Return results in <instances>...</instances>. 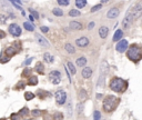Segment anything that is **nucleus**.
<instances>
[{"instance_id": "nucleus-1", "label": "nucleus", "mask_w": 142, "mask_h": 120, "mask_svg": "<svg viewBox=\"0 0 142 120\" xmlns=\"http://www.w3.org/2000/svg\"><path fill=\"white\" fill-rule=\"evenodd\" d=\"M126 57L133 62H138L142 59V48L136 43H133L126 49Z\"/></svg>"}, {"instance_id": "nucleus-2", "label": "nucleus", "mask_w": 142, "mask_h": 120, "mask_svg": "<svg viewBox=\"0 0 142 120\" xmlns=\"http://www.w3.org/2000/svg\"><path fill=\"white\" fill-rule=\"evenodd\" d=\"M110 88L112 91L114 92H119V93H122L124 92L128 88V82L126 80L122 78H119V77H114L111 79L110 81Z\"/></svg>"}, {"instance_id": "nucleus-3", "label": "nucleus", "mask_w": 142, "mask_h": 120, "mask_svg": "<svg viewBox=\"0 0 142 120\" xmlns=\"http://www.w3.org/2000/svg\"><path fill=\"white\" fill-rule=\"evenodd\" d=\"M119 102H120V99L117 98L115 96L109 94L103 99V110L105 112H112L113 110H115V108L118 107Z\"/></svg>"}, {"instance_id": "nucleus-4", "label": "nucleus", "mask_w": 142, "mask_h": 120, "mask_svg": "<svg viewBox=\"0 0 142 120\" xmlns=\"http://www.w3.org/2000/svg\"><path fill=\"white\" fill-rule=\"evenodd\" d=\"M129 14L131 15V17L133 18V20L138 19L139 17L142 15V4H136L129 10Z\"/></svg>"}, {"instance_id": "nucleus-5", "label": "nucleus", "mask_w": 142, "mask_h": 120, "mask_svg": "<svg viewBox=\"0 0 142 120\" xmlns=\"http://www.w3.org/2000/svg\"><path fill=\"white\" fill-rule=\"evenodd\" d=\"M49 80L53 83V85H59L61 81V73L58 70H53L49 73Z\"/></svg>"}, {"instance_id": "nucleus-6", "label": "nucleus", "mask_w": 142, "mask_h": 120, "mask_svg": "<svg viewBox=\"0 0 142 120\" xmlns=\"http://www.w3.org/2000/svg\"><path fill=\"white\" fill-rule=\"evenodd\" d=\"M56 101H57V103L58 104H64L66 103V101H67V93H66V91L64 90H58L56 92Z\"/></svg>"}, {"instance_id": "nucleus-7", "label": "nucleus", "mask_w": 142, "mask_h": 120, "mask_svg": "<svg viewBox=\"0 0 142 120\" xmlns=\"http://www.w3.org/2000/svg\"><path fill=\"white\" fill-rule=\"evenodd\" d=\"M9 30V34L11 36H14V37H20L21 36V28L18 26L17 24H11L8 28Z\"/></svg>"}, {"instance_id": "nucleus-8", "label": "nucleus", "mask_w": 142, "mask_h": 120, "mask_svg": "<svg viewBox=\"0 0 142 120\" xmlns=\"http://www.w3.org/2000/svg\"><path fill=\"white\" fill-rule=\"evenodd\" d=\"M36 39H37V42L39 43L40 46H42V47H49V46H50V43L48 42V40L39 34H36Z\"/></svg>"}, {"instance_id": "nucleus-9", "label": "nucleus", "mask_w": 142, "mask_h": 120, "mask_svg": "<svg viewBox=\"0 0 142 120\" xmlns=\"http://www.w3.org/2000/svg\"><path fill=\"white\" fill-rule=\"evenodd\" d=\"M132 22H133V18L131 17V15L129 14V11H128V14L125 15L124 19H123V21H122V25H123V27H124V29H128V28L131 26Z\"/></svg>"}, {"instance_id": "nucleus-10", "label": "nucleus", "mask_w": 142, "mask_h": 120, "mask_svg": "<svg viewBox=\"0 0 142 120\" xmlns=\"http://www.w3.org/2000/svg\"><path fill=\"white\" fill-rule=\"evenodd\" d=\"M128 49V41L126 40H121L120 42L117 45V51L118 52H124Z\"/></svg>"}, {"instance_id": "nucleus-11", "label": "nucleus", "mask_w": 142, "mask_h": 120, "mask_svg": "<svg viewBox=\"0 0 142 120\" xmlns=\"http://www.w3.org/2000/svg\"><path fill=\"white\" fill-rule=\"evenodd\" d=\"M76 45L78 46V47H81V48L87 47V46L89 45V39H88L87 37H81V38H79V39L76 40Z\"/></svg>"}, {"instance_id": "nucleus-12", "label": "nucleus", "mask_w": 142, "mask_h": 120, "mask_svg": "<svg viewBox=\"0 0 142 120\" xmlns=\"http://www.w3.org/2000/svg\"><path fill=\"white\" fill-rule=\"evenodd\" d=\"M119 14H120V11H119L118 8H111L109 11H108L107 17L110 18V19H114V18H117L119 16Z\"/></svg>"}, {"instance_id": "nucleus-13", "label": "nucleus", "mask_w": 142, "mask_h": 120, "mask_svg": "<svg viewBox=\"0 0 142 120\" xmlns=\"http://www.w3.org/2000/svg\"><path fill=\"white\" fill-rule=\"evenodd\" d=\"M91 75H92V69L90 67H86L82 70V77L84 79H89L91 77Z\"/></svg>"}, {"instance_id": "nucleus-14", "label": "nucleus", "mask_w": 142, "mask_h": 120, "mask_svg": "<svg viewBox=\"0 0 142 120\" xmlns=\"http://www.w3.org/2000/svg\"><path fill=\"white\" fill-rule=\"evenodd\" d=\"M123 37V31L121 29H118L115 30L114 35H113V41H119L120 39H122Z\"/></svg>"}, {"instance_id": "nucleus-15", "label": "nucleus", "mask_w": 142, "mask_h": 120, "mask_svg": "<svg viewBox=\"0 0 142 120\" xmlns=\"http://www.w3.org/2000/svg\"><path fill=\"white\" fill-rule=\"evenodd\" d=\"M69 26H70L72 30H81L82 29V25L78 21H71Z\"/></svg>"}, {"instance_id": "nucleus-16", "label": "nucleus", "mask_w": 142, "mask_h": 120, "mask_svg": "<svg viewBox=\"0 0 142 120\" xmlns=\"http://www.w3.org/2000/svg\"><path fill=\"white\" fill-rule=\"evenodd\" d=\"M108 34H109V29H108V27L103 26L99 29V35H100V37L101 38H107Z\"/></svg>"}, {"instance_id": "nucleus-17", "label": "nucleus", "mask_w": 142, "mask_h": 120, "mask_svg": "<svg viewBox=\"0 0 142 120\" xmlns=\"http://www.w3.org/2000/svg\"><path fill=\"white\" fill-rule=\"evenodd\" d=\"M43 59H45L46 62H48V63H52V62H53V60H55V58H53V56H52V55H50L49 52H46L45 55H43Z\"/></svg>"}, {"instance_id": "nucleus-18", "label": "nucleus", "mask_w": 142, "mask_h": 120, "mask_svg": "<svg viewBox=\"0 0 142 120\" xmlns=\"http://www.w3.org/2000/svg\"><path fill=\"white\" fill-rule=\"evenodd\" d=\"M88 98V93L84 89H80L79 90V99L80 101H84Z\"/></svg>"}, {"instance_id": "nucleus-19", "label": "nucleus", "mask_w": 142, "mask_h": 120, "mask_svg": "<svg viewBox=\"0 0 142 120\" xmlns=\"http://www.w3.org/2000/svg\"><path fill=\"white\" fill-rule=\"evenodd\" d=\"M36 71H37L39 75H43V73H45V66L41 62H38L37 66H36Z\"/></svg>"}, {"instance_id": "nucleus-20", "label": "nucleus", "mask_w": 142, "mask_h": 120, "mask_svg": "<svg viewBox=\"0 0 142 120\" xmlns=\"http://www.w3.org/2000/svg\"><path fill=\"white\" fill-rule=\"evenodd\" d=\"M76 63H77V66H79V67H83V66H86L87 65L86 57H80V58H78L77 61H76Z\"/></svg>"}, {"instance_id": "nucleus-21", "label": "nucleus", "mask_w": 142, "mask_h": 120, "mask_svg": "<svg viewBox=\"0 0 142 120\" xmlns=\"http://www.w3.org/2000/svg\"><path fill=\"white\" fill-rule=\"evenodd\" d=\"M104 81H105V75H100L99 79H98V82H97V86L98 87H103L104 86Z\"/></svg>"}, {"instance_id": "nucleus-22", "label": "nucleus", "mask_w": 142, "mask_h": 120, "mask_svg": "<svg viewBox=\"0 0 142 120\" xmlns=\"http://www.w3.org/2000/svg\"><path fill=\"white\" fill-rule=\"evenodd\" d=\"M67 69L70 71L71 75H74V73H76V68H74L73 63L70 62V61H68V62H67Z\"/></svg>"}, {"instance_id": "nucleus-23", "label": "nucleus", "mask_w": 142, "mask_h": 120, "mask_svg": "<svg viewBox=\"0 0 142 120\" xmlns=\"http://www.w3.org/2000/svg\"><path fill=\"white\" fill-rule=\"evenodd\" d=\"M87 5V0H76V6L78 7L79 9L84 8Z\"/></svg>"}, {"instance_id": "nucleus-24", "label": "nucleus", "mask_w": 142, "mask_h": 120, "mask_svg": "<svg viewBox=\"0 0 142 120\" xmlns=\"http://www.w3.org/2000/svg\"><path fill=\"white\" fill-rule=\"evenodd\" d=\"M64 49H66L67 52H69V53H74V52H76V49L73 48V46H72L71 43H66Z\"/></svg>"}, {"instance_id": "nucleus-25", "label": "nucleus", "mask_w": 142, "mask_h": 120, "mask_svg": "<svg viewBox=\"0 0 142 120\" xmlns=\"http://www.w3.org/2000/svg\"><path fill=\"white\" fill-rule=\"evenodd\" d=\"M108 70V63L107 61H102L101 62V67H100V72L102 73V75H104L105 72H107Z\"/></svg>"}, {"instance_id": "nucleus-26", "label": "nucleus", "mask_w": 142, "mask_h": 120, "mask_svg": "<svg viewBox=\"0 0 142 120\" xmlns=\"http://www.w3.org/2000/svg\"><path fill=\"white\" fill-rule=\"evenodd\" d=\"M37 83H38V78L36 77V76H31V77L29 78L28 85H30V86H36Z\"/></svg>"}, {"instance_id": "nucleus-27", "label": "nucleus", "mask_w": 142, "mask_h": 120, "mask_svg": "<svg viewBox=\"0 0 142 120\" xmlns=\"http://www.w3.org/2000/svg\"><path fill=\"white\" fill-rule=\"evenodd\" d=\"M24 27H25L26 30H28V31H33V30H35V27H33L30 22H24Z\"/></svg>"}, {"instance_id": "nucleus-28", "label": "nucleus", "mask_w": 142, "mask_h": 120, "mask_svg": "<svg viewBox=\"0 0 142 120\" xmlns=\"http://www.w3.org/2000/svg\"><path fill=\"white\" fill-rule=\"evenodd\" d=\"M52 12H53V15H55V16H57V17L63 16V11H62L61 9H59V8H53Z\"/></svg>"}, {"instance_id": "nucleus-29", "label": "nucleus", "mask_w": 142, "mask_h": 120, "mask_svg": "<svg viewBox=\"0 0 142 120\" xmlns=\"http://www.w3.org/2000/svg\"><path fill=\"white\" fill-rule=\"evenodd\" d=\"M69 16L70 17H78V16H80V11L77 9H71L70 11H69Z\"/></svg>"}, {"instance_id": "nucleus-30", "label": "nucleus", "mask_w": 142, "mask_h": 120, "mask_svg": "<svg viewBox=\"0 0 142 120\" xmlns=\"http://www.w3.org/2000/svg\"><path fill=\"white\" fill-rule=\"evenodd\" d=\"M35 98V93L30 92V91H27V92H25V99L26 100H31V99Z\"/></svg>"}, {"instance_id": "nucleus-31", "label": "nucleus", "mask_w": 142, "mask_h": 120, "mask_svg": "<svg viewBox=\"0 0 142 120\" xmlns=\"http://www.w3.org/2000/svg\"><path fill=\"white\" fill-rule=\"evenodd\" d=\"M15 52H16V51H15L14 47H9L8 49H6V50H5V53H6V55L8 56V57H10V56H12Z\"/></svg>"}, {"instance_id": "nucleus-32", "label": "nucleus", "mask_w": 142, "mask_h": 120, "mask_svg": "<svg viewBox=\"0 0 142 120\" xmlns=\"http://www.w3.org/2000/svg\"><path fill=\"white\" fill-rule=\"evenodd\" d=\"M7 19H8V17H7L6 15H5V14H0V24H6Z\"/></svg>"}, {"instance_id": "nucleus-33", "label": "nucleus", "mask_w": 142, "mask_h": 120, "mask_svg": "<svg viewBox=\"0 0 142 120\" xmlns=\"http://www.w3.org/2000/svg\"><path fill=\"white\" fill-rule=\"evenodd\" d=\"M62 118H63V114L61 112H56L55 116H53V119L55 120H62Z\"/></svg>"}, {"instance_id": "nucleus-34", "label": "nucleus", "mask_w": 142, "mask_h": 120, "mask_svg": "<svg viewBox=\"0 0 142 120\" xmlns=\"http://www.w3.org/2000/svg\"><path fill=\"white\" fill-rule=\"evenodd\" d=\"M58 4L60 6H68L70 4V0H58Z\"/></svg>"}, {"instance_id": "nucleus-35", "label": "nucleus", "mask_w": 142, "mask_h": 120, "mask_svg": "<svg viewBox=\"0 0 142 120\" xmlns=\"http://www.w3.org/2000/svg\"><path fill=\"white\" fill-rule=\"evenodd\" d=\"M100 118H101V113H100V111L95 110L94 113H93V120H100Z\"/></svg>"}, {"instance_id": "nucleus-36", "label": "nucleus", "mask_w": 142, "mask_h": 120, "mask_svg": "<svg viewBox=\"0 0 142 120\" xmlns=\"http://www.w3.org/2000/svg\"><path fill=\"white\" fill-rule=\"evenodd\" d=\"M29 113V110H28V108H22L21 110H20V112H19V114L20 116H27V114Z\"/></svg>"}, {"instance_id": "nucleus-37", "label": "nucleus", "mask_w": 142, "mask_h": 120, "mask_svg": "<svg viewBox=\"0 0 142 120\" xmlns=\"http://www.w3.org/2000/svg\"><path fill=\"white\" fill-rule=\"evenodd\" d=\"M101 8H102V5H97V6L91 8V12H95V11H98V10H100Z\"/></svg>"}, {"instance_id": "nucleus-38", "label": "nucleus", "mask_w": 142, "mask_h": 120, "mask_svg": "<svg viewBox=\"0 0 142 120\" xmlns=\"http://www.w3.org/2000/svg\"><path fill=\"white\" fill-rule=\"evenodd\" d=\"M29 11L31 12V14H32V16L35 17L36 19H39V15H38V12L36 11V10H33V9H31V8H30V9H29Z\"/></svg>"}, {"instance_id": "nucleus-39", "label": "nucleus", "mask_w": 142, "mask_h": 120, "mask_svg": "<svg viewBox=\"0 0 142 120\" xmlns=\"http://www.w3.org/2000/svg\"><path fill=\"white\" fill-rule=\"evenodd\" d=\"M30 72H31V70H30L29 68H27V69H25V70H24V72H22V76H24V77H27V76H29Z\"/></svg>"}, {"instance_id": "nucleus-40", "label": "nucleus", "mask_w": 142, "mask_h": 120, "mask_svg": "<svg viewBox=\"0 0 142 120\" xmlns=\"http://www.w3.org/2000/svg\"><path fill=\"white\" fill-rule=\"evenodd\" d=\"M11 120H19V114H17V113L11 114Z\"/></svg>"}, {"instance_id": "nucleus-41", "label": "nucleus", "mask_w": 142, "mask_h": 120, "mask_svg": "<svg viewBox=\"0 0 142 120\" xmlns=\"http://www.w3.org/2000/svg\"><path fill=\"white\" fill-rule=\"evenodd\" d=\"M40 29H41V31L45 32V34H46V32H48V31H49V28H48V27H45V26H42V27L40 28Z\"/></svg>"}, {"instance_id": "nucleus-42", "label": "nucleus", "mask_w": 142, "mask_h": 120, "mask_svg": "<svg viewBox=\"0 0 142 120\" xmlns=\"http://www.w3.org/2000/svg\"><path fill=\"white\" fill-rule=\"evenodd\" d=\"M5 37H6V32L0 29V39H2V38H5Z\"/></svg>"}, {"instance_id": "nucleus-43", "label": "nucleus", "mask_w": 142, "mask_h": 120, "mask_svg": "<svg viewBox=\"0 0 142 120\" xmlns=\"http://www.w3.org/2000/svg\"><path fill=\"white\" fill-rule=\"evenodd\" d=\"M32 59H33V58H29V59H28V60H26V61H25V63H24V65H25V66L30 65V62H31V61H32Z\"/></svg>"}, {"instance_id": "nucleus-44", "label": "nucleus", "mask_w": 142, "mask_h": 120, "mask_svg": "<svg viewBox=\"0 0 142 120\" xmlns=\"http://www.w3.org/2000/svg\"><path fill=\"white\" fill-rule=\"evenodd\" d=\"M12 4H16V5H22L21 4V0H10Z\"/></svg>"}, {"instance_id": "nucleus-45", "label": "nucleus", "mask_w": 142, "mask_h": 120, "mask_svg": "<svg viewBox=\"0 0 142 120\" xmlns=\"http://www.w3.org/2000/svg\"><path fill=\"white\" fill-rule=\"evenodd\" d=\"M32 114H33V116H39V114H40V111H39V110H33V111H32Z\"/></svg>"}, {"instance_id": "nucleus-46", "label": "nucleus", "mask_w": 142, "mask_h": 120, "mask_svg": "<svg viewBox=\"0 0 142 120\" xmlns=\"http://www.w3.org/2000/svg\"><path fill=\"white\" fill-rule=\"evenodd\" d=\"M20 83V85H18L17 87H16V88L17 89H20V88H24V87H25V85H24V82H19Z\"/></svg>"}, {"instance_id": "nucleus-47", "label": "nucleus", "mask_w": 142, "mask_h": 120, "mask_svg": "<svg viewBox=\"0 0 142 120\" xmlns=\"http://www.w3.org/2000/svg\"><path fill=\"white\" fill-rule=\"evenodd\" d=\"M82 108H83V104H82V103H81V106H80V104H78V109H79V110H78V111H79V113H80V112H81V111H82V110H81V109H82Z\"/></svg>"}, {"instance_id": "nucleus-48", "label": "nucleus", "mask_w": 142, "mask_h": 120, "mask_svg": "<svg viewBox=\"0 0 142 120\" xmlns=\"http://www.w3.org/2000/svg\"><path fill=\"white\" fill-rule=\"evenodd\" d=\"M93 26H94V22H91V24H90L89 26H88V28H89V30H90V29H92V28H93Z\"/></svg>"}, {"instance_id": "nucleus-49", "label": "nucleus", "mask_w": 142, "mask_h": 120, "mask_svg": "<svg viewBox=\"0 0 142 120\" xmlns=\"http://www.w3.org/2000/svg\"><path fill=\"white\" fill-rule=\"evenodd\" d=\"M100 1H101L102 4H105V2H108V1H109V0H100Z\"/></svg>"}, {"instance_id": "nucleus-50", "label": "nucleus", "mask_w": 142, "mask_h": 120, "mask_svg": "<svg viewBox=\"0 0 142 120\" xmlns=\"http://www.w3.org/2000/svg\"><path fill=\"white\" fill-rule=\"evenodd\" d=\"M29 19H30V21H33V17L30 15V17H29Z\"/></svg>"}, {"instance_id": "nucleus-51", "label": "nucleus", "mask_w": 142, "mask_h": 120, "mask_svg": "<svg viewBox=\"0 0 142 120\" xmlns=\"http://www.w3.org/2000/svg\"><path fill=\"white\" fill-rule=\"evenodd\" d=\"M22 1H28V0H22Z\"/></svg>"}]
</instances>
